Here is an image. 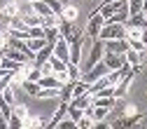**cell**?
Wrapping results in <instances>:
<instances>
[{
	"instance_id": "6da1fadb",
	"label": "cell",
	"mask_w": 147,
	"mask_h": 129,
	"mask_svg": "<svg viewBox=\"0 0 147 129\" xmlns=\"http://www.w3.org/2000/svg\"><path fill=\"white\" fill-rule=\"evenodd\" d=\"M100 40H117V38H126V26L124 24H110L105 21V26L100 28Z\"/></svg>"
},
{
	"instance_id": "7a4b0ae2",
	"label": "cell",
	"mask_w": 147,
	"mask_h": 129,
	"mask_svg": "<svg viewBox=\"0 0 147 129\" xmlns=\"http://www.w3.org/2000/svg\"><path fill=\"white\" fill-rule=\"evenodd\" d=\"M107 73H110V68L105 66V61H98V63H94V66H91L89 70H84L80 80H82V82H86V85H91V82H96L98 78L107 75Z\"/></svg>"
},
{
	"instance_id": "3957f363",
	"label": "cell",
	"mask_w": 147,
	"mask_h": 129,
	"mask_svg": "<svg viewBox=\"0 0 147 129\" xmlns=\"http://www.w3.org/2000/svg\"><path fill=\"white\" fill-rule=\"evenodd\" d=\"M105 26V16L100 14V12H91V19H89V26H86V35H91V38H98V35H100V28Z\"/></svg>"
},
{
	"instance_id": "277c9868",
	"label": "cell",
	"mask_w": 147,
	"mask_h": 129,
	"mask_svg": "<svg viewBox=\"0 0 147 129\" xmlns=\"http://www.w3.org/2000/svg\"><path fill=\"white\" fill-rule=\"evenodd\" d=\"M136 73H138V70H136V68H131L128 73H124V75H121V80L115 85V99H121L126 91L131 89V85H133V75H136Z\"/></svg>"
},
{
	"instance_id": "5b68a950",
	"label": "cell",
	"mask_w": 147,
	"mask_h": 129,
	"mask_svg": "<svg viewBox=\"0 0 147 129\" xmlns=\"http://www.w3.org/2000/svg\"><path fill=\"white\" fill-rule=\"evenodd\" d=\"M103 57H105V40L96 38V40H94V45H91V54H89V63H86V68H84V70H89V68L94 66V63L103 61Z\"/></svg>"
},
{
	"instance_id": "8992f818",
	"label": "cell",
	"mask_w": 147,
	"mask_h": 129,
	"mask_svg": "<svg viewBox=\"0 0 147 129\" xmlns=\"http://www.w3.org/2000/svg\"><path fill=\"white\" fill-rule=\"evenodd\" d=\"M105 52H110V54H126L128 52V40L126 38L105 40Z\"/></svg>"
},
{
	"instance_id": "52a82bcc",
	"label": "cell",
	"mask_w": 147,
	"mask_h": 129,
	"mask_svg": "<svg viewBox=\"0 0 147 129\" xmlns=\"http://www.w3.org/2000/svg\"><path fill=\"white\" fill-rule=\"evenodd\" d=\"M54 57H59L61 61L70 63V42L65 38H59L56 42H54Z\"/></svg>"
},
{
	"instance_id": "ba28073f",
	"label": "cell",
	"mask_w": 147,
	"mask_h": 129,
	"mask_svg": "<svg viewBox=\"0 0 147 129\" xmlns=\"http://www.w3.org/2000/svg\"><path fill=\"white\" fill-rule=\"evenodd\" d=\"M103 61H105V66L110 70H119V68L126 66V57H124V54H110V52H105Z\"/></svg>"
},
{
	"instance_id": "9c48e42d",
	"label": "cell",
	"mask_w": 147,
	"mask_h": 129,
	"mask_svg": "<svg viewBox=\"0 0 147 129\" xmlns=\"http://www.w3.org/2000/svg\"><path fill=\"white\" fill-rule=\"evenodd\" d=\"M51 54H54V45H51V42H47L42 49H38V52H35V59H33V63H35V66H40V63L49 61V57H51Z\"/></svg>"
},
{
	"instance_id": "30bf717a",
	"label": "cell",
	"mask_w": 147,
	"mask_h": 129,
	"mask_svg": "<svg viewBox=\"0 0 147 129\" xmlns=\"http://www.w3.org/2000/svg\"><path fill=\"white\" fill-rule=\"evenodd\" d=\"M68 103H70V101H61L59 110H56V113H54V117L47 122V127H49V129H54V127H56V124H59V122H61V120L68 115Z\"/></svg>"
},
{
	"instance_id": "8fae6325",
	"label": "cell",
	"mask_w": 147,
	"mask_h": 129,
	"mask_svg": "<svg viewBox=\"0 0 147 129\" xmlns=\"http://www.w3.org/2000/svg\"><path fill=\"white\" fill-rule=\"evenodd\" d=\"M124 26H126V28H147V14H145V12L133 14V16H131V19H128Z\"/></svg>"
},
{
	"instance_id": "7c38bea8",
	"label": "cell",
	"mask_w": 147,
	"mask_h": 129,
	"mask_svg": "<svg viewBox=\"0 0 147 129\" xmlns=\"http://www.w3.org/2000/svg\"><path fill=\"white\" fill-rule=\"evenodd\" d=\"M77 14H80V10H77L75 5H70V3H63L61 19H65V21H72V24H75V21H77Z\"/></svg>"
},
{
	"instance_id": "4fadbf2b",
	"label": "cell",
	"mask_w": 147,
	"mask_h": 129,
	"mask_svg": "<svg viewBox=\"0 0 147 129\" xmlns=\"http://www.w3.org/2000/svg\"><path fill=\"white\" fill-rule=\"evenodd\" d=\"M142 117H145V113H133V115H126L124 120L115 122V127H133V124H140V122H142Z\"/></svg>"
},
{
	"instance_id": "5bb4252c",
	"label": "cell",
	"mask_w": 147,
	"mask_h": 129,
	"mask_svg": "<svg viewBox=\"0 0 147 129\" xmlns=\"http://www.w3.org/2000/svg\"><path fill=\"white\" fill-rule=\"evenodd\" d=\"M91 106H103V108H110V113H112V108L117 106V99H115V96H94Z\"/></svg>"
},
{
	"instance_id": "9a60e30c",
	"label": "cell",
	"mask_w": 147,
	"mask_h": 129,
	"mask_svg": "<svg viewBox=\"0 0 147 129\" xmlns=\"http://www.w3.org/2000/svg\"><path fill=\"white\" fill-rule=\"evenodd\" d=\"M59 33H61V38H65L68 42H72V40H75V38H72V21L61 19L59 21Z\"/></svg>"
},
{
	"instance_id": "2e32d148",
	"label": "cell",
	"mask_w": 147,
	"mask_h": 129,
	"mask_svg": "<svg viewBox=\"0 0 147 129\" xmlns=\"http://www.w3.org/2000/svg\"><path fill=\"white\" fill-rule=\"evenodd\" d=\"M124 57H126V63H128V66H133L136 70L142 66V61H140V52H136V49H131V47H128V52L124 54Z\"/></svg>"
},
{
	"instance_id": "e0dca14e",
	"label": "cell",
	"mask_w": 147,
	"mask_h": 129,
	"mask_svg": "<svg viewBox=\"0 0 147 129\" xmlns=\"http://www.w3.org/2000/svg\"><path fill=\"white\" fill-rule=\"evenodd\" d=\"M105 87H110V80H107V75L98 78L96 82H91V85H89V94L94 96V94H98V91H100V89H105Z\"/></svg>"
},
{
	"instance_id": "ac0fdd59",
	"label": "cell",
	"mask_w": 147,
	"mask_h": 129,
	"mask_svg": "<svg viewBox=\"0 0 147 129\" xmlns=\"http://www.w3.org/2000/svg\"><path fill=\"white\" fill-rule=\"evenodd\" d=\"M5 57H9L12 61H19V63H28V61H30L24 52H19V49H12V47H9V49H5Z\"/></svg>"
},
{
	"instance_id": "d6986e66",
	"label": "cell",
	"mask_w": 147,
	"mask_h": 129,
	"mask_svg": "<svg viewBox=\"0 0 147 129\" xmlns=\"http://www.w3.org/2000/svg\"><path fill=\"white\" fill-rule=\"evenodd\" d=\"M33 10L38 12L40 16H51V14H54V12H51V7L45 3V0H35V3H33Z\"/></svg>"
},
{
	"instance_id": "ffe728a7",
	"label": "cell",
	"mask_w": 147,
	"mask_h": 129,
	"mask_svg": "<svg viewBox=\"0 0 147 129\" xmlns=\"http://www.w3.org/2000/svg\"><path fill=\"white\" fill-rule=\"evenodd\" d=\"M128 19H131V16H128V10H121V12H115L107 21H110V24H126Z\"/></svg>"
},
{
	"instance_id": "44dd1931",
	"label": "cell",
	"mask_w": 147,
	"mask_h": 129,
	"mask_svg": "<svg viewBox=\"0 0 147 129\" xmlns=\"http://www.w3.org/2000/svg\"><path fill=\"white\" fill-rule=\"evenodd\" d=\"M140 12H145V3L142 0H128V16L140 14Z\"/></svg>"
},
{
	"instance_id": "7402d4cb",
	"label": "cell",
	"mask_w": 147,
	"mask_h": 129,
	"mask_svg": "<svg viewBox=\"0 0 147 129\" xmlns=\"http://www.w3.org/2000/svg\"><path fill=\"white\" fill-rule=\"evenodd\" d=\"M45 38H47V42H56L59 38H61V33H59V26H49V28H45Z\"/></svg>"
},
{
	"instance_id": "603a6c76",
	"label": "cell",
	"mask_w": 147,
	"mask_h": 129,
	"mask_svg": "<svg viewBox=\"0 0 147 129\" xmlns=\"http://www.w3.org/2000/svg\"><path fill=\"white\" fill-rule=\"evenodd\" d=\"M21 87L28 91L30 96H38V91H40V85H38V82H33V80H24V82H21Z\"/></svg>"
},
{
	"instance_id": "cb8c5ba5",
	"label": "cell",
	"mask_w": 147,
	"mask_h": 129,
	"mask_svg": "<svg viewBox=\"0 0 147 129\" xmlns=\"http://www.w3.org/2000/svg\"><path fill=\"white\" fill-rule=\"evenodd\" d=\"M49 61H51V66H54V73H61V70H68V61H61L59 57H49Z\"/></svg>"
},
{
	"instance_id": "d4e9b609",
	"label": "cell",
	"mask_w": 147,
	"mask_h": 129,
	"mask_svg": "<svg viewBox=\"0 0 147 129\" xmlns=\"http://www.w3.org/2000/svg\"><path fill=\"white\" fill-rule=\"evenodd\" d=\"M26 42H28V47H30L33 52H38V49H42V47L47 45V38H28Z\"/></svg>"
},
{
	"instance_id": "484cf974",
	"label": "cell",
	"mask_w": 147,
	"mask_h": 129,
	"mask_svg": "<svg viewBox=\"0 0 147 129\" xmlns=\"http://www.w3.org/2000/svg\"><path fill=\"white\" fill-rule=\"evenodd\" d=\"M30 127H45V122L40 117H33V115H26L24 120V129H30Z\"/></svg>"
},
{
	"instance_id": "4316f807",
	"label": "cell",
	"mask_w": 147,
	"mask_h": 129,
	"mask_svg": "<svg viewBox=\"0 0 147 129\" xmlns=\"http://www.w3.org/2000/svg\"><path fill=\"white\" fill-rule=\"evenodd\" d=\"M82 68L80 66H75V63H68V75H70V80H80L82 78Z\"/></svg>"
},
{
	"instance_id": "83f0119b",
	"label": "cell",
	"mask_w": 147,
	"mask_h": 129,
	"mask_svg": "<svg viewBox=\"0 0 147 129\" xmlns=\"http://www.w3.org/2000/svg\"><path fill=\"white\" fill-rule=\"evenodd\" d=\"M82 115H84V110H82V108H75V106H70V103H68V117H72L75 122H80Z\"/></svg>"
},
{
	"instance_id": "f1b7e54d",
	"label": "cell",
	"mask_w": 147,
	"mask_h": 129,
	"mask_svg": "<svg viewBox=\"0 0 147 129\" xmlns=\"http://www.w3.org/2000/svg\"><path fill=\"white\" fill-rule=\"evenodd\" d=\"M12 113H14V115H19L21 120H26V115H28V108H26L24 103H14V106H12Z\"/></svg>"
},
{
	"instance_id": "f546056e",
	"label": "cell",
	"mask_w": 147,
	"mask_h": 129,
	"mask_svg": "<svg viewBox=\"0 0 147 129\" xmlns=\"http://www.w3.org/2000/svg\"><path fill=\"white\" fill-rule=\"evenodd\" d=\"M77 127H80V129H94V127H96V122H94V120H91V117L84 113V115H82V120L77 122Z\"/></svg>"
},
{
	"instance_id": "4dcf8cb0",
	"label": "cell",
	"mask_w": 147,
	"mask_h": 129,
	"mask_svg": "<svg viewBox=\"0 0 147 129\" xmlns=\"http://www.w3.org/2000/svg\"><path fill=\"white\" fill-rule=\"evenodd\" d=\"M0 113H3V115L7 117V122H9V117H12V106H9L3 96H0Z\"/></svg>"
},
{
	"instance_id": "1f68e13d",
	"label": "cell",
	"mask_w": 147,
	"mask_h": 129,
	"mask_svg": "<svg viewBox=\"0 0 147 129\" xmlns=\"http://www.w3.org/2000/svg\"><path fill=\"white\" fill-rule=\"evenodd\" d=\"M40 75H54V66H51V61L40 63Z\"/></svg>"
},
{
	"instance_id": "d6a6232c",
	"label": "cell",
	"mask_w": 147,
	"mask_h": 129,
	"mask_svg": "<svg viewBox=\"0 0 147 129\" xmlns=\"http://www.w3.org/2000/svg\"><path fill=\"white\" fill-rule=\"evenodd\" d=\"M56 127H61V129H77V122L72 120V117H68V120H61Z\"/></svg>"
},
{
	"instance_id": "836d02e7",
	"label": "cell",
	"mask_w": 147,
	"mask_h": 129,
	"mask_svg": "<svg viewBox=\"0 0 147 129\" xmlns=\"http://www.w3.org/2000/svg\"><path fill=\"white\" fill-rule=\"evenodd\" d=\"M28 35L30 38H45V28L42 26H33V28H28Z\"/></svg>"
},
{
	"instance_id": "e575fe53",
	"label": "cell",
	"mask_w": 147,
	"mask_h": 129,
	"mask_svg": "<svg viewBox=\"0 0 147 129\" xmlns=\"http://www.w3.org/2000/svg\"><path fill=\"white\" fill-rule=\"evenodd\" d=\"M128 47L136 49V52H145V49H147V45H145L142 40H128Z\"/></svg>"
},
{
	"instance_id": "d590c367",
	"label": "cell",
	"mask_w": 147,
	"mask_h": 129,
	"mask_svg": "<svg viewBox=\"0 0 147 129\" xmlns=\"http://www.w3.org/2000/svg\"><path fill=\"white\" fill-rule=\"evenodd\" d=\"M133 113H136V106L133 103H126L124 106V115H133Z\"/></svg>"
},
{
	"instance_id": "8d00e7d4",
	"label": "cell",
	"mask_w": 147,
	"mask_h": 129,
	"mask_svg": "<svg viewBox=\"0 0 147 129\" xmlns=\"http://www.w3.org/2000/svg\"><path fill=\"white\" fill-rule=\"evenodd\" d=\"M3 57H5V49H0V61H3Z\"/></svg>"
},
{
	"instance_id": "74e56055",
	"label": "cell",
	"mask_w": 147,
	"mask_h": 129,
	"mask_svg": "<svg viewBox=\"0 0 147 129\" xmlns=\"http://www.w3.org/2000/svg\"><path fill=\"white\" fill-rule=\"evenodd\" d=\"M105 3H115V0H105Z\"/></svg>"
},
{
	"instance_id": "f35d334b",
	"label": "cell",
	"mask_w": 147,
	"mask_h": 129,
	"mask_svg": "<svg viewBox=\"0 0 147 129\" xmlns=\"http://www.w3.org/2000/svg\"><path fill=\"white\" fill-rule=\"evenodd\" d=\"M28 3H35V0H28Z\"/></svg>"
},
{
	"instance_id": "ab89813d",
	"label": "cell",
	"mask_w": 147,
	"mask_h": 129,
	"mask_svg": "<svg viewBox=\"0 0 147 129\" xmlns=\"http://www.w3.org/2000/svg\"><path fill=\"white\" fill-rule=\"evenodd\" d=\"M0 49H5V47H3V45H0Z\"/></svg>"
}]
</instances>
